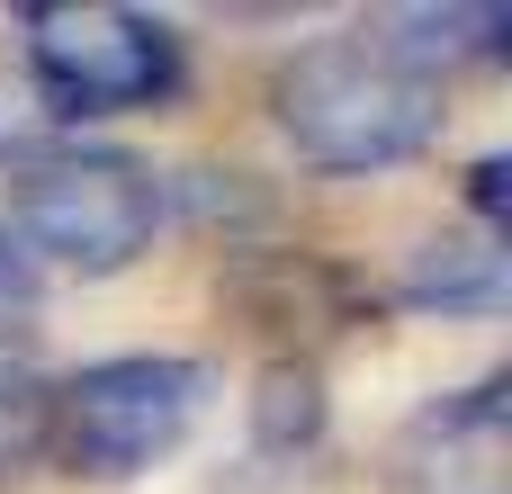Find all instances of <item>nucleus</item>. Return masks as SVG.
<instances>
[{"label": "nucleus", "instance_id": "obj_1", "mask_svg": "<svg viewBox=\"0 0 512 494\" xmlns=\"http://www.w3.org/2000/svg\"><path fill=\"white\" fill-rule=\"evenodd\" d=\"M270 117L324 180L396 171L441 135V72H423L378 27H333L270 72Z\"/></svg>", "mask_w": 512, "mask_h": 494}, {"label": "nucleus", "instance_id": "obj_2", "mask_svg": "<svg viewBox=\"0 0 512 494\" xmlns=\"http://www.w3.org/2000/svg\"><path fill=\"white\" fill-rule=\"evenodd\" d=\"M18 252L45 270H81V279H117L153 252L162 225V180L153 162L117 153V144H63V153H27L9 180V216Z\"/></svg>", "mask_w": 512, "mask_h": 494}, {"label": "nucleus", "instance_id": "obj_3", "mask_svg": "<svg viewBox=\"0 0 512 494\" xmlns=\"http://www.w3.org/2000/svg\"><path fill=\"white\" fill-rule=\"evenodd\" d=\"M207 396H216L207 360H180V351H117V360H90V369L54 378L45 450L63 459V477L126 486V477H144L153 459H171V450L198 432Z\"/></svg>", "mask_w": 512, "mask_h": 494}, {"label": "nucleus", "instance_id": "obj_4", "mask_svg": "<svg viewBox=\"0 0 512 494\" xmlns=\"http://www.w3.org/2000/svg\"><path fill=\"white\" fill-rule=\"evenodd\" d=\"M18 63L54 99V117H126L180 99V27L126 0H27Z\"/></svg>", "mask_w": 512, "mask_h": 494}, {"label": "nucleus", "instance_id": "obj_5", "mask_svg": "<svg viewBox=\"0 0 512 494\" xmlns=\"http://www.w3.org/2000/svg\"><path fill=\"white\" fill-rule=\"evenodd\" d=\"M387 494H512V378L432 396L387 441Z\"/></svg>", "mask_w": 512, "mask_h": 494}, {"label": "nucleus", "instance_id": "obj_6", "mask_svg": "<svg viewBox=\"0 0 512 494\" xmlns=\"http://www.w3.org/2000/svg\"><path fill=\"white\" fill-rule=\"evenodd\" d=\"M396 297L405 306H423V315H495L512 297V261H504V234H423L414 252H405V279H396Z\"/></svg>", "mask_w": 512, "mask_h": 494}, {"label": "nucleus", "instance_id": "obj_7", "mask_svg": "<svg viewBox=\"0 0 512 494\" xmlns=\"http://www.w3.org/2000/svg\"><path fill=\"white\" fill-rule=\"evenodd\" d=\"M378 36H396L423 72H450V63H495L512 45V9H387Z\"/></svg>", "mask_w": 512, "mask_h": 494}, {"label": "nucleus", "instance_id": "obj_8", "mask_svg": "<svg viewBox=\"0 0 512 494\" xmlns=\"http://www.w3.org/2000/svg\"><path fill=\"white\" fill-rule=\"evenodd\" d=\"M243 405H252V450H270V459H297V450L324 441V378H315V360H261Z\"/></svg>", "mask_w": 512, "mask_h": 494}, {"label": "nucleus", "instance_id": "obj_9", "mask_svg": "<svg viewBox=\"0 0 512 494\" xmlns=\"http://www.w3.org/2000/svg\"><path fill=\"white\" fill-rule=\"evenodd\" d=\"M45 405H54V378H36L27 360L0 351V494L45 459Z\"/></svg>", "mask_w": 512, "mask_h": 494}, {"label": "nucleus", "instance_id": "obj_10", "mask_svg": "<svg viewBox=\"0 0 512 494\" xmlns=\"http://www.w3.org/2000/svg\"><path fill=\"white\" fill-rule=\"evenodd\" d=\"M468 207L486 216V234H504V216H512V162L504 153H477L468 162Z\"/></svg>", "mask_w": 512, "mask_h": 494}, {"label": "nucleus", "instance_id": "obj_11", "mask_svg": "<svg viewBox=\"0 0 512 494\" xmlns=\"http://www.w3.org/2000/svg\"><path fill=\"white\" fill-rule=\"evenodd\" d=\"M36 297H45V270H36V261L18 252V234L0 225V315H27Z\"/></svg>", "mask_w": 512, "mask_h": 494}]
</instances>
